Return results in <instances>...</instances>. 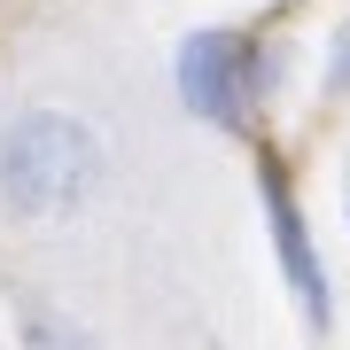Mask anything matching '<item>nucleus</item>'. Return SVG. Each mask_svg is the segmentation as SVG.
<instances>
[{"mask_svg": "<svg viewBox=\"0 0 350 350\" xmlns=\"http://www.w3.org/2000/svg\"><path fill=\"white\" fill-rule=\"evenodd\" d=\"M257 202H265V234H273V265H280L288 296H296L304 327H312V335H327V319H335L327 265H319V250H312V226H304L296 187H288V172H280V163H265V172H257Z\"/></svg>", "mask_w": 350, "mask_h": 350, "instance_id": "3", "label": "nucleus"}, {"mask_svg": "<svg viewBox=\"0 0 350 350\" xmlns=\"http://www.w3.org/2000/svg\"><path fill=\"white\" fill-rule=\"evenodd\" d=\"M172 86H179V109L211 133H241L250 125V101H257V47L226 24H202L179 39L172 55Z\"/></svg>", "mask_w": 350, "mask_h": 350, "instance_id": "2", "label": "nucleus"}, {"mask_svg": "<svg viewBox=\"0 0 350 350\" xmlns=\"http://www.w3.org/2000/svg\"><path fill=\"white\" fill-rule=\"evenodd\" d=\"M319 78H327V94H350V24L327 31V70Z\"/></svg>", "mask_w": 350, "mask_h": 350, "instance_id": "5", "label": "nucleus"}, {"mask_svg": "<svg viewBox=\"0 0 350 350\" xmlns=\"http://www.w3.org/2000/svg\"><path fill=\"white\" fill-rule=\"evenodd\" d=\"M16 342H24V350H101L86 327L63 319V312H24V319H16Z\"/></svg>", "mask_w": 350, "mask_h": 350, "instance_id": "4", "label": "nucleus"}, {"mask_svg": "<svg viewBox=\"0 0 350 350\" xmlns=\"http://www.w3.org/2000/svg\"><path fill=\"white\" fill-rule=\"evenodd\" d=\"M109 179V140L94 117L63 101H31V109L0 117V211L31 234L70 226Z\"/></svg>", "mask_w": 350, "mask_h": 350, "instance_id": "1", "label": "nucleus"}]
</instances>
